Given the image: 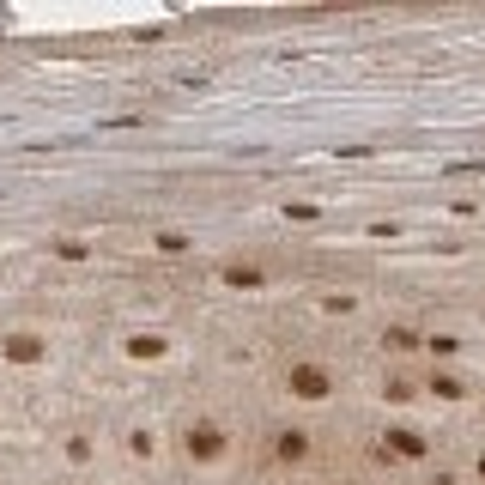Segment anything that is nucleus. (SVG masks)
I'll list each match as a JSON object with an SVG mask.
<instances>
[{"label":"nucleus","instance_id":"1","mask_svg":"<svg viewBox=\"0 0 485 485\" xmlns=\"http://www.w3.org/2000/svg\"><path fill=\"white\" fill-rule=\"evenodd\" d=\"M285 388H291L298 401H328V388H334V377H328L322 364H310V358H298V364L285 370Z\"/></svg>","mask_w":485,"mask_h":485},{"label":"nucleus","instance_id":"2","mask_svg":"<svg viewBox=\"0 0 485 485\" xmlns=\"http://www.w3.org/2000/svg\"><path fill=\"white\" fill-rule=\"evenodd\" d=\"M182 449L195 455V461H219V455H225V431H219L212 418H201V425H188V437H182Z\"/></svg>","mask_w":485,"mask_h":485},{"label":"nucleus","instance_id":"3","mask_svg":"<svg viewBox=\"0 0 485 485\" xmlns=\"http://www.w3.org/2000/svg\"><path fill=\"white\" fill-rule=\"evenodd\" d=\"M388 449H394V455H407V461H418V455L431 449V443H425V437H418L413 425H394V431H388V437H382V455H388Z\"/></svg>","mask_w":485,"mask_h":485},{"label":"nucleus","instance_id":"4","mask_svg":"<svg viewBox=\"0 0 485 485\" xmlns=\"http://www.w3.org/2000/svg\"><path fill=\"white\" fill-rule=\"evenodd\" d=\"M6 358H12V364H36V358H43V340H36V334H12V340H6Z\"/></svg>","mask_w":485,"mask_h":485},{"label":"nucleus","instance_id":"5","mask_svg":"<svg viewBox=\"0 0 485 485\" xmlns=\"http://www.w3.org/2000/svg\"><path fill=\"white\" fill-rule=\"evenodd\" d=\"M279 461H304V455H310V437H304V431H279Z\"/></svg>","mask_w":485,"mask_h":485},{"label":"nucleus","instance_id":"6","mask_svg":"<svg viewBox=\"0 0 485 485\" xmlns=\"http://www.w3.org/2000/svg\"><path fill=\"white\" fill-rule=\"evenodd\" d=\"M225 285H237V291H255V285H261V267H225Z\"/></svg>","mask_w":485,"mask_h":485},{"label":"nucleus","instance_id":"7","mask_svg":"<svg viewBox=\"0 0 485 485\" xmlns=\"http://www.w3.org/2000/svg\"><path fill=\"white\" fill-rule=\"evenodd\" d=\"M388 346H394V352H413L418 334H413V328H388Z\"/></svg>","mask_w":485,"mask_h":485},{"label":"nucleus","instance_id":"8","mask_svg":"<svg viewBox=\"0 0 485 485\" xmlns=\"http://www.w3.org/2000/svg\"><path fill=\"white\" fill-rule=\"evenodd\" d=\"M55 255H61V261H85V242L68 237V242H55Z\"/></svg>","mask_w":485,"mask_h":485},{"label":"nucleus","instance_id":"9","mask_svg":"<svg viewBox=\"0 0 485 485\" xmlns=\"http://www.w3.org/2000/svg\"><path fill=\"white\" fill-rule=\"evenodd\" d=\"M431 388H437L443 401H455V394H461V377H437V382H431Z\"/></svg>","mask_w":485,"mask_h":485},{"label":"nucleus","instance_id":"10","mask_svg":"<svg viewBox=\"0 0 485 485\" xmlns=\"http://www.w3.org/2000/svg\"><path fill=\"white\" fill-rule=\"evenodd\" d=\"M480 480H485V455H480Z\"/></svg>","mask_w":485,"mask_h":485}]
</instances>
